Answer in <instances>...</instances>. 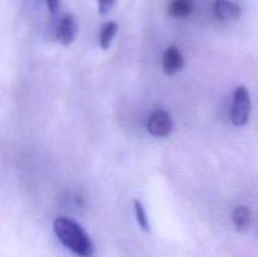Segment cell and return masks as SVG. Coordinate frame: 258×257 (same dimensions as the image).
Masks as SVG:
<instances>
[{
    "mask_svg": "<svg viewBox=\"0 0 258 257\" xmlns=\"http://www.w3.org/2000/svg\"><path fill=\"white\" fill-rule=\"evenodd\" d=\"M53 229L59 241L78 257H92L95 247L90 236L76 221L68 217H57L53 222Z\"/></svg>",
    "mask_w": 258,
    "mask_h": 257,
    "instance_id": "6da1fadb",
    "label": "cell"
},
{
    "mask_svg": "<svg viewBox=\"0 0 258 257\" xmlns=\"http://www.w3.org/2000/svg\"><path fill=\"white\" fill-rule=\"evenodd\" d=\"M251 97L246 86H238L234 90L233 101H232L231 120L234 126L241 127L244 126L249 120L251 116Z\"/></svg>",
    "mask_w": 258,
    "mask_h": 257,
    "instance_id": "7a4b0ae2",
    "label": "cell"
},
{
    "mask_svg": "<svg viewBox=\"0 0 258 257\" xmlns=\"http://www.w3.org/2000/svg\"><path fill=\"white\" fill-rule=\"evenodd\" d=\"M148 131L158 138H166L174 128V121L165 110H155L148 118Z\"/></svg>",
    "mask_w": 258,
    "mask_h": 257,
    "instance_id": "3957f363",
    "label": "cell"
},
{
    "mask_svg": "<svg viewBox=\"0 0 258 257\" xmlns=\"http://www.w3.org/2000/svg\"><path fill=\"white\" fill-rule=\"evenodd\" d=\"M76 33H77V22H76L75 15L67 13L62 18L58 27L57 40L62 45H70L75 40Z\"/></svg>",
    "mask_w": 258,
    "mask_h": 257,
    "instance_id": "277c9868",
    "label": "cell"
},
{
    "mask_svg": "<svg viewBox=\"0 0 258 257\" xmlns=\"http://www.w3.org/2000/svg\"><path fill=\"white\" fill-rule=\"evenodd\" d=\"M184 67V57L175 45L166 48L163 55V70L166 75H175Z\"/></svg>",
    "mask_w": 258,
    "mask_h": 257,
    "instance_id": "5b68a950",
    "label": "cell"
},
{
    "mask_svg": "<svg viewBox=\"0 0 258 257\" xmlns=\"http://www.w3.org/2000/svg\"><path fill=\"white\" fill-rule=\"evenodd\" d=\"M214 15L218 20L227 22V20H236L241 17V7L231 0H216L213 7Z\"/></svg>",
    "mask_w": 258,
    "mask_h": 257,
    "instance_id": "8992f818",
    "label": "cell"
},
{
    "mask_svg": "<svg viewBox=\"0 0 258 257\" xmlns=\"http://www.w3.org/2000/svg\"><path fill=\"white\" fill-rule=\"evenodd\" d=\"M234 227L238 232H246L251 228L252 222H253V214L252 211L246 206H238L234 208L232 214Z\"/></svg>",
    "mask_w": 258,
    "mask_h": 257,
    "instance_id": "52a82bcc",
    "label": "cell"
},
{
    "mask_svg": "<svg viewBox=\"0 0 258 257\" xmlns=\"http://www.w3.org/2000/svg\"><path fill=\"white\" fill-rule=\"evenodd\" d=\"M194 10V0H170L169 15L176 19L189 17Z\"/></svg>",
    "mask_w": 258,
    "mask_h": 257,
    "instance_id": "ba28073f",
    "label": "cell"
},
{
    "mask_svg": "<svg viewBox=\"0 0 258 257\" xmlns=\"http://www.w3.org/2000/svg\"><path fill=\"white\" fill-rule=\"evenodd\" d=\"M118 30V24L113 20L105 23L100 32V45L102 49H108Z\"/></svg>",
    "mask_w": 258,
    "mask_h": 257,
    "instance_id": "9c48e42d",
    "label": "cell"
},
{
    "mask_svg": "<svg viewBox=\"0 0 258 257\" xmlns=\"http://www.w3.org/2000/svg\"><path fill=\"white\" fill-rule=\"evenodd\" d=\"M134 212H135L136 221H138L139 226L144 232H150V224H149L148 214H146L145 207L141 203V201L135 199L134 201Z\"/></svg>",
    "mask_w": 258,
    "mask_h": 257,
    "instance_id": "30bf717a",
    "label": "cell"
},
{
    "mask_svg": "<svg viewBox=\"0 0 258 257\" xmlns=\"http://www.w3.org/2000/svg\"><path fill=\"white\" fill-rule=\"evenodd\" d=\"M116 0H98V10L100 14H107L115 5Z\"/></svg>",
    "mask_w": 258,
    "mask_h": 257,
    "instance_id": "8fae6325",
    "label": "cell"
},
{
    "mask_svg": "<svg viewBox=\"0 0 258 257\" xmlns=\"http://www.w3.org/2000/svg\"><path fill=\"white\" fill-rule=\"evenodd\" d=\"M48 8H49L50 14L54 15L58 12V8H59V0H47Z\"/></svg>",
    "mask_w": 258,
    "mask_h": 257,
    "instance_id": "7c38bea8",
    "label": "cell"
}]
</instances>
